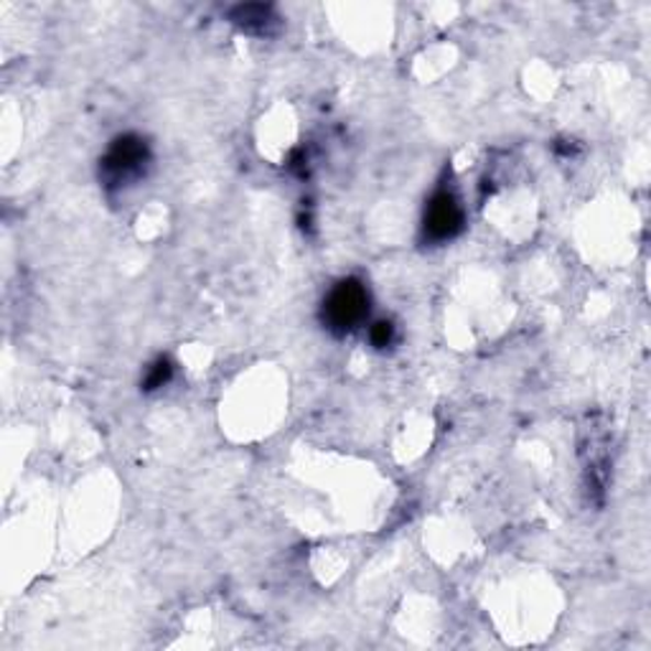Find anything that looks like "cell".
<instances>
[{
	"label": "cell",
	"mask_w": 651,
	"mask_h": 651,
	"mask_svg": "<svg viewBox=\"0 0 651 651\" xmlns=\"http://www.w3.org/2000/svg\"><path fill=\"white\" fill-rule=\"evenodd\" d=\"M173 377V365L169 359H155L151 367H148V372L143 377V390L145 392H153V390H161L163 384H169Z\"/></svg>",
	"instance_id": "5b68a950"
},
{
	"label": "cell",
	"mask_w": 651,
	"mask_h": 651,
	"mask_svg": "<svg viewBox=\"0 0 651 651\" xmlns=\"http://www.w3.org/2000/svg\"><path fill=\"white\" fill-rule=\"evenodd\" d=\"M148 166H151V145H148V140L135 133H126L115 138L102 155L100 178L105 188L118 192V188H126L143 178Z\"/></svg>",
	"instance_id": "6da1fadb"
},
{
	"label": "cell",
	"mask_w": 651,
	"mask_h": 651,
	"mask_svg": "<svg viewBox=\"0 0 651 651\" xmlns=\"http://www.w3.org/2000/svg\"><path fill=\"white\" fill-rule=\"evenodd\" d=\"M394 339H398V332H394L392 321H375L369 326V341H372L375 349H387V346L394 344Z\"/></svg>",
	"instance_id": "8992f818"
},
{
	"label": "cell",
	"mask_w": 651,
	"mask_h": 651,
	"mask_svg": "<svg viewBox=\"0 0 651 651\" xmlns=\"http://www.w3.org/2000/svg\"><path fill=\"white\" fill-rule=\"evenodd\" d=\"M369 316V291L357 278H344L328 291L321 318L324 326L336 336L351 334Z\"/></svg>",
	"instance_id": "7a4b0ae2"
},
{
	"label": "cell",
	"mask_w": 651,
	"mask_h": 651,
	"mask_svg": "<svg viewBox=\"0 0 651 651\" xmlns=\"http://www.w3.org/2000/svg\"><path fill=\"white\" fill-rule=\"evenodd\" d=\"M229 21L237 29L254 36H273L280 29V15L273 6L265 3H242L229 11Z\"/></svg>",
	"instance_id": "277c9868"
},
{
	"label": "cell",
	"mask_w": 651,
	"mask_h": 651,
	"mask_svg": "<svg viewBox=\"0 0 651 651\" xmlns=\"http://www.w3.org/2000/svg\"><path fill=\"white\" fill-rule=\"evenodd\" d=\"M464 232V209L456 196H453L448 188H441V192L433 194V199L425 206L423 217V235L427 242L443 245L456 240V237Z\"/></svg>",
	"instance_id": "3957f363"
}]
</instances>
